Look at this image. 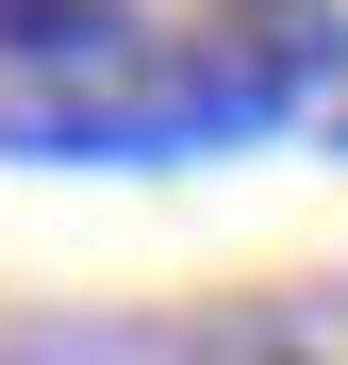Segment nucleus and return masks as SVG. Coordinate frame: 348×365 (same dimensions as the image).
Instances as JSON below:
<instances>
[{"instance_id":"1","label":"nucleus","mask_w":348,"mask_h":365,"mask_svg":"<svg viewBox=\"0 0 348 365\" xmlns=\"http://www.w3.org/2000/svg\"><path fill=\"white\" fill-rule=\"evenodd\" d=\"M199 50L249 83V116H265V133L348 100V0H216V17H199Z\"/></svg>"},{"instance_id":"2","label":"nucleus","mask_w":348,"mask_h":365,"mask_svg":"<svg viewBox=\"0 0 348 365\" xmlns=\"http://www.w3.org/2000/svg\"><path fill=\"white\" fill-rule=\"evenodd\" d=\"M199 365H332V349H199Z\"/></svg>"},{"instance_id":"3","label":"nucleus","mask_w":348,"mask_h":365,"mask_svg":"<svg viewBox=\"0 0 348 365\" xmlns=\"http://www.w3.org/2000/svg\"><path fill=\"white\" fill-rule=\"evenodd\" d=\"M315 133H332V150H348V100H332V116H315Z\"/></svg>"}]
</instances>
